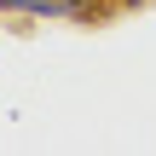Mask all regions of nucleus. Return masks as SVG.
I'll return each instance as SVG.
<instances>
[{
	"mask_svg": "<svg viewBox=\"0 0 156 156\" xmlns=\"http://www.w3.org/2000/svg\"><path fill=\"white\" fill-rule=\"evenodd\" d=\"M122 6H145V0H122Z\"/></svg>",
	"mask_w": 156,
	"mask_h": 156,
	"instance_id": "f03ea898",
	"label": "nucleus"
},
{
	"mask_svg": "<svg viewBox=\"0 0 156 156\" xmlns=\"http://www.w3.org/2000/svg\"><path fill=\"white\" fill-rule=\"evenodd\" d=\"M0 12H23V17H46V23H69V17H87V0H0Z\"/></svg>",
	"mask_w": 156,
	"mask_h": 156,
	"instance_id": "f257e3e1",
	"label": "nucleus"
}]
</instances>
